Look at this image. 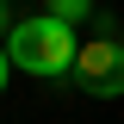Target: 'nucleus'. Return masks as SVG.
Segmentation results:
<instances>
[{"label":"nucleus","mask_w":124,"mask_h":124,"mask_svg":"<svg viewBox=\"0 0 124 124\" xmlns=\"http://www.w3.org/2000/svg\"><path fill=\"white\" fill-rule=\"evenodd\" d=\"M6 56H13V68H25V75H75V56H81V37L75 25H62L56 13H37V19H19L13 31H6Z\"/></svg>","instance_id":"1"},{"label":"nucleus","mask_w":124,"mask_h":124,"mask_svg":"<svg viewBox=\"0 0 124 124\" xmlns=\"http://www.w3.org/2000/svg\"><path fill=\"white\" fill-rule=\"evenodd\" d=\"M75 81L93 99H118L124 93V44L118 37H87L81 56H75Z\"/></svg>","instance_id":"2"},{"label":"nucleus","mask_w":124,"mask_h":124,"mask_svg":"<svg viewBox=\"0 0 124 124\" xmlns=\"http://www.w3.org/2000/svg\"><path fill=\"white\" fill-rule=\"evenodd\" d=\"M44 13H56L62 25H81V19H87V0H50Z\"/></svg>","instance_id":"3"},{"label":"nucleus","mask_w":124,"mask_h":124,"mask_svg":"<svg viewBox=\"0 0 124 124\" xmlns=\"http://www.w3.org/2000/svg\"><path fill=\"white\" fill-rule=\"evenodd\" d=\"M6 75H13V56H6V44H0V93H6Z\"/></svg>","instance_id":"4"},{"label":"nucleus","mask_w":124,"mask_h":124,"mask_svg":"<svg viewBox=\"0 0 124 124\" xmlns=\"http://www.w3.org/2000/svg\"><path fill=\"white\" fill-rule=\"evenodd\" d=\"M0 31H13V25H6V0H0Z\"/></svg>","instance_id":"5"}]
</instances>
